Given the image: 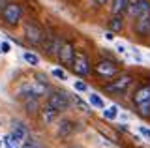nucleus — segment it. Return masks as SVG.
<instances>
[{
	"label": "nucleus",
	"instance_id": "23",
	"mask_svg": "<svg viewBox=\"0 0 150 148\" xmlns=\"http://www.w3.org/2000/svg\"><path fill=\"white\" fill-rule=\"evenodd\" d=\"M4 142H6V146H8V148H19V141L11 135V133H9V135H6Z\"/></svg>",
	"mask_w": 150,
	"mask_h": 148
},
{
	"label": "nucleus",
	"instance_id": "18",
	"mask_svg": "<svg viewBox=\"0 0 150 148\" xmlns=\"http://www.w3.org/2000/svg\"><path fill=\"white\" fill-rule=\"evenodd\" d=\"M23 58H25V62L30 64V66H38V64H40V56H38L36 53H32V51H25V53H23Z\"/></svg>",
	"mask_w": 150,
	"mask_h": 148
},
{
	"label": "nucleus",
	"instance_id": "5",
	"mask_svg": "<svg viewBox=\"0 0 150 148\" xmlns=\"http://www.w3.org/2000/svg\"><path fill=\"white\" fill-rule=\"evenodd\" d=\"M45 30L41 28L38 23L34 21H26L25 23V38L30 41L32 45H41L43 43V39H45Z\"/></svg>",
	"mask_w": 150,
	"mask_h": 148
},
{
	"label": "nucleus",
	"instance_id": "16",
	"mask_svg": "<svg viewBox=\"0 0 150 148\" xmlns=\"http://www.w3.org/2000/svg\"><path fill=\"white\" fill-rule=\"evenodd\" d=\"M128 2H129V0H112L111 11L112 13H124L126 8H128Z\"/></svg>",
	"mask_w": 150,
	"mask_h": 148
},
{
	"label": "nucleus",
	"instance_id": "12",
	"mask_svg": "<svg viewBox=\"0 0 150 148\" xmlns=\"http://www.w3.org/2000/svg\"><path fill=\"white\" fill-rule=\"evenodd\" d=\"M9 133H11L19 142L26 141V137H28V129H26L25 124H21V122H11V131Z\"/></svg>",
	"mask_w": 150,
	"mask_h": 148
},
{
	"label": "nucleus",
	"instance_id": "1",
	"mask_svg": "<svg viewBox=\"0 0 150 148\" xmlns=\"http://www.w3.org/2000/svg\"><path fill=\"white\" fill-rule=\"evenodd\" d=\"M135 113L143 118H150V85H141L133 94Z\"/></svg>",
	"mask_w": 150,
	"mask_h": 148
},
{
	"label": "nucleus",
	"instance_id": "27",
	"mask_svg": "<svg viewBox=\"0 0 150 148\" xmlns=\"http://www.w3.org/2000/svg\"><path fill=\"white\" fill-rule=\"evenodd\" d=\"M116 51H118V53H122V54H126V51H128V49H126L124 45H120V43H118V47H116Z\"/></svg>",
	"mask_w": 150,
	"mask_h": 148
},
{
	"label": "nucleus",
	"instance_id": "8",
	"mask_svg": "<svg viewBox=\"0 0 150 148\" xmlns=\"http://www.w3.org/2000/svg\"><path fill=\"white\" fill-rule=\"evenodd\" d=\"M41 45H43V51H45L47 56H56L58 58L60 47H62V39H60L56 34H49V36H45V39H43Z\"/></svg>",
	"mask_w": 150,
	"mask_h": 148
},
{
	"label": "nucleus",
	"instance_id": "6",
	"mask_svg": "<svg viewBox=\"0 0 150 148\" xmlns=\"http://www.w3.org/2000/svg\"><path fill=\"white\" fill-rule=\"evenodd\" d=\"M71 69L75 75H81V77H86L88 73L92 71V66H90V60L84 53L81 51H75V56H73V64H71Z\"/></svg>",
	"mask_w": 150,
	"mask_h": 148
},
{
	"label": "nucleus",
	"instance_id": "10",
	"mask_svg": "<svg viewBox=\"0 0 150 148\" xmlns=\"http://www.w3.org/2000/svg\"><path fill=\"white\" fill-rule=\"evenodd\" d=\"M73 56H75V49L69 41H62V47H60V53H58V60L64 64V66L71 68L73 64Z\"/></svg>",
	"mask_w": 150,
	"mask_h": 148
},
{
	"label": "nucleus",
	"instance_id": "21",
	"mask_svg": "<svg viewBox=\"0 0 150 148\" xmlns=\"http://www.w3.org/2000/svg\"><path fill=\"white\" fill-rule=\"evenodd\" d=\"M71 103H73V105H77V107L81 109V111H84V113H88V111H92V109L88 107V105L84 103V101H83L81 98H77V96H73V98H71Z\"/></svg>",
	"mask_w": 150,
	"mask_h": 148
},
{
	"label": "nucleus",
	"instance_id": "26",
	"mask_svg": "<svg viewBox=\"0 0 150 148\" xmlns=\"http://www.w3.org/2000/svg\"><path fill=\"white\" fill-rule=\"evenodd\" d=\"M139 133L143 135L144 139H150V128H146V126H141L139 128Z\"/></svg>",
	"mask_w": 150,
	"mask_h": 148
},
{
	"label": "nucleus",
	"instance_id": "28",
	"mask_svg": "<svg viewBox=\"0 0 150 148\" xmlns=\"http://www.w3.org/2000/svg\"><path fill=\"white\" fill-rule=\"evenodd\" d=\"M6 4H8V0H0V13H2V10L6 8Z\"/></svg>",
	"mask_w": 150,
	"mask_h": 148
},
{
	"label": "nucleus",
	"instance_id": "29",
	"mask_svg": "<svg viewBox=\"0 0 150 148\" xmlns=\"http://www.w3.org/2000/svg\"><path fill=\"white\" fill-rule=\"evenodd\" d=\"M105 38H107V39H112V38H115V34H112V32L109 30V32H107V34H105Z\"/></svg>",
	"mask_w": 150,
	"mask_h": 148
},
{
	"label": "nucleus",
	"instance_id": "2",
	"mask_svg": "<svg viewBox=\"0 0 150 148\" xmlns=\"http://www.w3.org/2000/svg\"><path fill=\"white\" fill-rule=\"evenodd\" d=\"M47 105L53 107L54 111H58V113H64V111H68L71 107V98L64 90H54L47 96Z\"/></svg>",
	"mask_w": 150,
	"mask_h": 148
},
{
	"label": "nucleus",
	"instance_id": "20",
	"mask_svg": "<svg viewBox=\"0 0 150 148\" xmlns=\"http://www.w3.org/2000/svg\"><path fill=\"white\" fill-rule=\"evenodd\" d=\"M116 114H118V107H116V105H112L109 109H103V118L105 120H115Z\"/></svg>",
	"mask_w": 150,
	"mask_h": 148
},
{
	"label": "nucleus",
	"instance_id": "17",
	"mask_svg": "<svg viewBox=\"0 0 150 148\" xmlns=\"http://www.w3.org/2000/svg\"><path fill=\"white\" fill-rule=\"evenodd\" d=\"M73 131V122L71 120H60L58 124V133L60 135H69Z\"/></svg>",
	"mask_w": 150,
	"mask_h": 148
},
{
	"label": "nucleus",
	"instance_id": "15",
	"mask_svg": "<svg viewBox=\"0 0 150 148\" xmlns=\"http://www.w3.org/2000/svg\"><path fill=\"white\" fill-rule=\"evenodd\" d=\"M40 109V99L38 98H26L25 99V111L28 114H36Z\"/></svg>",
	"mask_w": 150,
	"mask_h": 148
},
{
	"label": "nucleus",
	"instance_id": "22",
	"mask_svg": "<svg viewBox=\"0 0 150 148\" xmlns=\"http://www.w3.org/2000/svg\"><path fill=\"white\" fill-rule=\"evenodd\" d=\"M51 75H53L54 79H60V81H66V79H68V73H66L64 69H60V68H54L53 71H51Z\"/></svg>",
	"mask_w": 150,
	"mask_h": 148
},
{
	"label": "nucleus",
	"instance_id": "24",
	"mask_svg": "<svg viewBox=\"0 0 150 148\" xmlns=\"http://www.w3.org/2000/svg\"><path fill=\"white\" fill-rule=\"evenodd\" d=\"M73 88L77 90V92H88V85H86V82H83V81H75L73 82Z\"/></svg>",
	"mask_w": 150,
	"mask_h": 148
},
{
	"label": "nucleus",
	"instance_id": "7",
	"mask_svg": "<svg viewBox=\"0 0 150 148\" xmlns=\"http://www.w3.org/2000/svg\"><path fill=\"white\" fill-rule=\"evenodd\" d=\"M126 13L131 19H137L139 15L150 13V0H129L128 8H126Z\"/></svg>",
	"mask_w": 150,
	"mask_h": 148
},
{
	"label": "nucleus",
	"instance_id": "4",
	"mask_svg": "<svg viewBox=\"0 0 150 148\" xmlns=\"http://www.w3.org/2000/svg\"><path fill=\"white\" fill-rule=\"evenodd\" d=\"M0 15H2V21L6 23L8 26H15L23 19V8L19 6V4H15V2H8Z\"/></svg>",
	"mask_w": 150,
	"mask_h": 148
},
{
	"label": "nucleus",
	"instance_id": "3",
	"mask_svg": "<svg viewBox=\"0 0 150 148\" xmlns=\"http://www.w3.org/2000/svg\"><path fill=\"white\" fill-rule=\"evenodd\" d=\"M131 82H133V77H131L129 73H118V75H115V79L105 86V90L111 92V94H116V96H124L126 90L131 86Z\"/></svg>",
	"mask_w": 150,
	"mask_h": 148
},
{
	"label": "nucleus",
	"instance_id": "25",
	"mask_svg": "<svg viewBox=\"0 0 150 148\" xmlns=\"http://www.w3.org/2000/svg\"><path fill=\"white\" fill-rule=\"evenodd\" d=\"M9 51H11V47H9V43H8V41H0V53L8 54Z\"/></svg>",
	"mask_w": 150,
	"mask_h": 148
},
{
	"label": "nucleus",
	"instance_id": "14",
	"mask_svg": "<svg viewBox=\"0 0 150 148\" xmlns=\"http://www.w3.org/2000/svg\"><path fill=\"white\" fill-rule=\"evenodd\" d=\"M124 28V19H122V13H112V17L109 19V30L111 32H120Z\"/></svg>",
	"mask_w": 150,
	"mask_h": 148
},
{
	"label": "nucleus",
	"instance_id": "13",
	"mask_svg": "<svg viewBox=\"0 0 150 148\" xmlns=\"http://www.w3.org/2000/svg\"><path fill=\"white\" fill-rule=\"evenodd\" d=\"M58 111H54L53 107H49V105H45V107H41V120H43L45 124H53L56 118H58Z\"/></svg>",
	"mask_w": 150,
	"mask_h": 148
},
{
	"label": "nucleus",
	"instance_id": "31",
	"mask_svg": "<svg viewBox=\"0 0 150 148\" xmlns=\"http://www.w3.org/2000/svg\"><path fill=\"white\" fill-rule=\"evenodd\" d=\"M96 2H98V4H100V6H101V4H105L107 0H96Z\"/></svg>",
	"mask_w": 150,
	"mask_h": 148
},
{
	"label": "nucleus",
	"instance_id": "11",
	"mask_svg": "<svg viewBox=\"0 0 150 148\" xmlns=\"http://www.w3.org/2000/svg\"><path fill=\"white\" fill-rule=\"evenodd\" d=\"M135 32H137V36H141V38L150 36V13L139 15L135 19Z\"/></svg>",
	"mask_w": 150,
	"mask_h": 148
},
{
	"label": "nucleus",
	"instance_id": "30",
	"mask_svg": "<svg viewBox=\"0 0 150 148\" xmlns=\"http://www.w3.org/2000/svg\"><path fill=\"white\" fill-rule=\"evenodd\" d=\"M26 148H40V146L34 144V142H30V144H26Z\"/></svg>",
	"mask_w": 150,
	"mask_h": 148
},
{
	"label": "nucleus",
	"instance_id": "19",
	"mask_svg": "<svg viewBox=\"0 0 150 148\" xmlns=\"http://www.w3.org/2000/svg\"><path fill=\"white\" fill-rule=\"evenodd\" d=\"M88 101H90V105L96 107V109H105V101H103L98 94H90L88 96Z\"/></svg>",
	"mask_w": 150,
	"mask_h": 148
},
{
	"label": "nucleus",
	"instance_id": "9",
	"mask_svg": "<svg viewBox=\"0 0 150 148\" xmlns=\"http://www.w3.org/2000/svg\"><path fill=\"white\" fill-rule=\"evenodd\" d=\"M96 73L100 77L111 79V77L118 75V66H116L112 60H100V62L96 64Z\"/></svg>",
	"mask_w": 150,
	"mask_h": 148
}]
</instances>
